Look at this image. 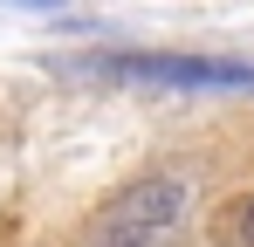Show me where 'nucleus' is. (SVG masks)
<instances>
[{"label":"nucleus","instance_id":"20e7f679","mask_svg":"<svg viewBox=\"0 0 254 247\" xmlns=\"http://www.w3.org/2000/svg\"><path fill=\"white\" fill-rule=\"evenodd\" d=\"M28 7H62V0H28Z\"/></svg>","mask_w":254,"mask_h":247},{"label":"nucleus","instance_id":"f257e3e1","mask_svg":"<svg viewBox=\"0 0 254 247\" xmlns=\"http://www.w3.org/2000/svg\"><path fill=\"white\" fill-rule=\"evenodd\" d=\"M110 82H144V89H248L254 62H220V55H158V48H137V55H103L96 62Z\"/></svg>","mask_w":254,"mask_h":247},{"label":"nucleus","instance_id":"7ed1b4c3","mask_svg":"<svg viewBox=\"0 0 254 247\" xmlns=\"http://www.w3.org/2000/svg\"><path fill=\"white\" fill-rule=\"evenodd\" d=\"M241 241L254 247V199H248V213H241Z\"/></svg>","mask_w":254,"mask_h":247},{"label":"nucleus","instance_id":"f03ea898","mask_svg":"<svg viewBox=\"0 0 254 247\" xmlns=\"http://www.w3.org/2000/svg\"><path fill=\"white\" fill-rule=\"evenodd\" d=\"M179 213H186V185L179 179H144V185H130V192L110 199V213L96 220L89 247H151Z\"/></svg>","mask_w":254,"mask_h":247}]
</instances>
